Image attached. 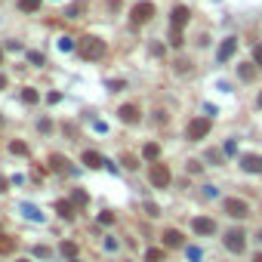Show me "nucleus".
<instances>
[{
  "mask_svg": "<svg viewBox=\"0 0 262 262\" xmlns=\"http://www.w3.org/2000/svg\"><path fill=\"white\" fill-rule=\"evenodd\" d=\"M188 6H176V10L170 13V44L173 46H182V28H185V25H188Z\"/></svg>",
  "mask_w": 262,
  "mask_h": 262,
  "instance_id": "f257e3e1",
  "label": "nucleus"
},
{
  "mask_svg": "<svg viewBox=\"0 0 262 262\" xmlns=\"http://www.w3.org/2000/svg\"><path fill=\"white\" fill-rule=\"evenodd\" d=\"M105 53H108V44L102 37H83L80 40V56L83 59H92V62H96V59H105Z\"/></svg>",
  "mask_w": 262,
  "mask_h": 262,
  "instance_id": "f03ea898",
  "label": "nucleus"
},
{
  "mask_svg": "<svg viewBox=\"0 0 262 262\" xmlns=\"http://www.w3.org/2000/svg\"><path fill=\"white\" fill-rule=\"evenodd\" d=\"M210 126H213L210 117H194V121H188V126H185V139H188V142H200L210 133Z\"/></svg>",
  "mask_w": 262,
  "mask_h": 262,
  "instance_id": "7ed1b4c3",
  "label": "nucleus"
},
{
  "mask_svg": "<svg viewBox=\"0 0 262 262\" xmlns=\"http://www.w3.org/2000/svg\"><path fill=\"white\" fill-rule=\"evenodd\" d=\"M148 179H151V185H154V188H167V185L173 182L170 167H167L164 160H154V164H151V170H148Z\"/></svg>",
  "mask_w": 262,
  "mask_h": 262,
  "instance_id": "20e7f679",
  "label": "nucleus"
},
{
  "mask_svg": "<svg viewBox=\"0 0 262 262\" xmlns=\"http://www.w3.org/2000/svg\"><path fill=\"white\" fill-rule=\"evenodd\" d=\"M222 207H225V213H228V216H234V219H247V216H250L247 200H241V198H225V200H222Z\"/></svg>",
  "mask_w": 262,
  "mask_h": 262,
  "instance_id": "39448f33",
  "label": "nucleus"
},
{
  "mask_svg": "<svg viewBox=\"0 0 262 262\" xmlns=\"http://www.w3.org/2000/svg\"><path fill=\"white\" fill-rule=\"evenodd\" d=\"M151 15H154V3L142 0V3H136V6H133L130 22H133V25H145V22H151Z\"/></svg>",
  "mask_w": 262,
  "mask_h": 262,
  "instance_id": "423d86ee",
  "label": "nucleus"
},
{
  "mask_svg": "<svg viewBox=\"0 0 262 262\" xmlns=\"http://www.w3.org/2000/svg\"><path fill=\"white\" fill-rule=\"evenodd\" d=\"M225 247L231 253H244V247H247V234H244L241 228H228L225 231Z\"/></svg>",
  "mask_w": 262,
  "mask_h": 262,
  "instance_id": "0eeeda50",
  "label": "nucleus"
},
{
  "mask_svg": "<svg viewBox=\"0 0 262 262\" xmlns=\"http://www.w3.org/2000/svg\"><path fill=\"white\" fill-rule=\"evenodd\" d=\"M117 117H121V121L123 123H139L142 121V111H139V105H133V102H126V105H121V108H117Z\"/></svg>",
  "mask_w": 262,
  "mask_h": 262,
  "instance_id": "6e6552de",
  "label": "nucleus"
},
{
  "mask_svg": "<svg viewBox=\"0 0 262 262\" xmlns=\"http://www.w3.org/2000/svg\"><path fill=\"white\" fill-rule=\"evenodd\" d=\"M234 53H238V37H225L216 49V62H228Z\"/></svg>",
  "mask_w": 262,
  "mask_h": 262,
  "instance_id": "1a4fd4ad",
  "label": "nucleus"
},
{
  "mask_svg": "<svg viewBox=\"0 0 262 262\" xmlns=\"http://www.w3.org/2000/svg\"><path fill=\"white\" fill-rule=\"evenodd\" d=\"M191 228H194V234H204V238H210V234L216 231V222H213V219H207V216H194V219H191Z\"/></svg>",
  "mask_w": 262,
  "mask_h": 262,
  "instance_id": "9d476101",
  "label": "nucleus"
},
{
  "mask_svg": "<svg viewBox=\"0 0 262 262\" xmlns=\"http://www.w3.org/2000/svg\"><path fill=\"white\" fill-rule=\"evenodd\" d=\"M241 167H244V173H262V157L259 154H244Z\"/></svg>",
  "mask_w": 262,
  "mask_h": 262,
  "instance_id": "9b49d317",
  "label": "nucleus"
},
{
  "mask_svg": "<svg viewBox=\"0 0 262 262\" xmlns=\"http://www.w3.org/2000/svg\"><path fill=\"white\" fill-rule=\"evenodd\" d=\"M142 157H145L148 164L160 160V145H157V142H148V145H142Z\"/></svg>",
  "mask_w": 262,
  "mask_h": 262,
  "instance_id": "f8f14e48",
  "label": "nucleus"
},
{
  "mask_svg": "<svg viewBox=\"0 0 262 262\" xmlns=\"http://www.w3.org/2000/svg\"><path fill=\"white\" fill-rule=\"evenodd\" d=\"M164 247H182V231L167 228V231H164Z\"/></svg>",
  "mask_w": 262,
  "mask_h": 262,
  "instance_id": "ddd939ff",
  "label": "nucleus"
},
{
  "mask_svg": "<svg viewBox=\"0 0 262 262\" xmlns=\"http://www.w3.org/2000/svg\"><path fill=\"white\" fill-rule=\"evenodd\" d=\"M83 164L90 167V170H99V167H105L102 154H96V151H83Z\"/></svg>",
  "mask_w": 262,
  "mask_h": 262,
  "instance_id": "4468645a",
  "label": "nucleus"
},
{
  "mask_svg": "<svg viewBox=\"0 0 262 262\" xmlns=\"http://www.w3.org/2000/svg\"><path fill=\"white\" fill-rule=\"evenodd\" d=\"M238 77H241V80H253V77H256V62L238 65Z\"/></svg>",
  "mask_w": 262,
  "mask_h": 262,
  "instance_id": "2eb2a0df",
  "label": "nucleus"
},
{
  "mask_svg": "<svg viewBox=\"0 0 262 262\" xmlns=\"http://www.w3.org/2000/svg\"><path fill=\"white\" fill-rule=\"evenodd\" d=\"M56 213L62 216V219H74V204H71V200H59V204H56Z\"/></svg>",
  "mask_w": 262,
  "mask_h": 262,
  "instance_id": "dca6fc26",
  "label": "nucleus"
},
{
  "mask_svg": "<svg viewBox=\"0 0 262 262\" xmlns=\"http://www.w3.org/2000/svg\"><path fill=\"white\" fill-rule=\"evenodd\" d=\"M71 204H74V207H87V204H90L87 191H83V188H74V191H71Z\"/></svg>",
  "mask_w": 262,
  "mask_h": 262,
  "instance_id": "f3484780",
  "label": "nucleus"
},
{
  "mask_svg": "<svg viewBox=\"0 0 262 262\" xmlns=\"http://www.w3.org/2000/svg\"><path fill=\"white\" fill-rule=\"evenodd\" d=\"M49 164H53L56 173H65V170H68V157H62V154H53V157H49Z\"/></svg>",
  "mask_w": 262,
  "mask_h": 262,
  "instance_id": "a211bd4d",
  "label": "nucleus"
},
{
  "mask_svg": "<svg viewBox=\"0 0 262 262\" xmlns=\"http://www.w3.org/2000/svg\"><path fill=\"white\" fill-rule=\"evenodd\" d=\"M19 10L22 13H37L40 10V0H19Z\"/></svg>",
  "mask_w": 262,
  "mask_h": 262,
  "instance_id": "6ab92c4d",
  "label": "nucleus"
},
{
  "mask_svg": "<svg viewBox=\"0 0 262 262\" xmlns=\"http://www.w3.org/2000/svg\"><path fill=\"white\" fill-rule=\"evenodd\" d=\"M37 99H40V92H37V90H31V87H28V90H22V102H25V105H34Z\"/></svg>",
  "mask_w": 262,
  "mask_h": 262,
  "instance_id": "aec40b11",
  "label": "nucleus"
},
{
  "mask_svg": "<svg viewBox=\"0 0 262 262\" xmlns=\"http://www.w3.org/2000/svg\"><path fill=\"white\" fill-rule=\"evenodd\" d=\"M145 262H164V250H160V247H151V250L145 253Z\"/></svg>",
  "mask_w": 262,
  "mask_h": 262,
  "instance_id": "412c9836",
  "label": "nucleus"
},
{
  "mask_svg": "<svg viewBox=\"0 0 262 262\" xmlns=\"http://www.w3.org/2000/svg\"><path fill=\"white\" fill-rule=\"evenodd\" d=\"M15 247V241L13 238H6V234H0V253H10Z\"/></svg>",
  "mask_w": 262,
  "mask_h": 262,
  "instance_id": "4be33fe9",
  "label": "nucleus"
},
{
  "mask_svg": "<svg viewBox=\"0 0 262 262\" xmlns=\"http://www.w3.org/2000/svg\"><path fill=\"white\" fill-rule=\"evenodd\" d=\"M22 213H25V216H28V219H34V222H37V219H40V213H37V207H31V204H22Z\"/></svg>",
  "mask_w": 262,
  "mask_h": 262,
  "instance_id": "5701e85b",
  "label": "nucleus"
},
{
  "mask_svg": "<svg viewBox=\"0 0 262 262\" xmlns=\"http://www.w3.org/2000/svg\"><path fill=\"white\" fill-rule=\"evenodd\" d=\"M10 151L13 154H28V145L25 142H10Z\"/></svg>",
  "mask_w": 262,
  "mask_h": 262,
  "instance_id": "b1692460",
  "label": "nucleus"
},
{
  "mask_svg": "<svg viewBox=\"0 0 262 262\" xmlns=\"http://www.w3.org/2000/svg\"><path fill=\"white\" fill-rule=\"evenodd\" d=\"M114 222V213L111 210H102V213H99V225H111Z\"/></svg>",
  "mask_w": 262,
  "mask_h": 262,
  "instance_id": "393cba45",
  "label": "nucleus"
},
{
  "mask_svg": "<svg viewBox=\"0 0 262 262\" xmlns=\"http://www.w3.org/2000/svg\"><path fill=\"white\" fill-rule=\"evenodd\" d=\"M253 62H256L259 68H262V44H256V46H253Z\"/></svg>",
  "mask_w": 262,
  "mask_h": 262,
  "instance_id": "a878e982",
  "label": "nucleus"
},
{
  "mask_svg": "<svg viewBox=\"0 0 262 262\" xmlns=\"http://www.w3.org/2000/svg\"><path fill=\"white\" fill-rule=\"evenodd\" d=\"M123 167H126V170H136V157H133V154H123Z\"/></svg>",
  "mask_w": 262,
  "mask_h": 262,
  "instance_id": "bb28decb",
  "label": "nucleus"
},
{
  "mask_svg": "<svg viewBox=\"0 0 262 262\" xmlns=\"http://www.w3.org/2000/svg\"><path fill=\"white\" fill-rule=\"evenodd\" d=\"M62 253H65V256H77V247H74V244H62Z\"/></svg>",
  "mask_w": 262,
  "mask_h": 262,
  "instance_id": "cd10ccee",
  "label": "nucleus"
},
{
  "mask_svg": "<svg viewBox=\"0 0 262 262\" xmlns=\"http://www.w3.org/2000/svg\"><path fill=\"white\" fill-rule=\"evenodd\" d=\"M59 49H62V53H68V49H74V44H71L68 37H62V40H59Z\"/></svg>",
  "mask_w": 262,
  "mask_h": 262,
  "instance_id": "c85d7f7f",
  "label": "nucleus"
},
{
  "mask_svg": "<svg viewBox=\"0 0 262 262\" xmlns=\"http://www.w3.org/2000/svg\"><path fill=\"white\" fill-rule=\"evenodd\" d=\"M80 10H83V3H74V6H68V15L74 19V15H80Z\"/></svg>",
  "mask_w": 262,
  "mask_h": 262,
  "instance_id": "c756f323",
  "label": "nucleus"
},
{
  "mask_svg": "<svg viewBox=\"0 0 262 262\" xmlns=\"http://www.w3.org/2000/svg\"><path fill=\"white\" fill-rule=\"evenodd\" d=\"M28 59H31L34 65H44V56H40V53H28Z\"/></svg>",
  "mask_w": 262,
  "mask_h": 262,
  "instance_id": "7c9ffc66",
  "label": "nucleus"
},
{
  "mask_svg": "<svg viewBox=\"0 0 262 262\" xmlns=\"http://www.w3.org/2000/svg\"><path fill=\"white\" fill-rule=\"evenodd\" d=\"M145 210H148V216H160V210H157V204H145Z\"/></svg>",
  "mask_w": 262,
  "mask_h": 262,
  "instance_id": "2f4dec72",
  "label": "nucleus"
},
{
  "mask_svg": "<svg viewBox=\"0 0 262 262\" xmlns=\"http://www.w3.org/2000/svg\"><path fill=\"white\" fill-rule=\"evenodd\" d=\"M188 170H191V173H200V170H204V167H200L198 160H188Z\"/></svg>",
  "mask_w": 262,
  "mask_h": 262,
  "instance_id": "473e14b6",
  "label": "nucleus"
},
{
  "mask_svg": "<svg viewBox=\"0 0 262 262\" xmlns=\"http://www.w3.org/2000/svg\"><path fill=\"white\" fill-rule=\"evenodd\" d=\"M188 259H200V250L198 247H188Z\"/></svg>",
  "mask_w": 262,
  "mask_h": 262,
  "instance_id": "72a5a7b5",
  "label": "nucleus"
},
{
  "mask_svg": "<svg viewBox=\"0 0 262 262\" xmlns=\"http://www.w3.org/2000/svg\"><path fill=\"white\" fill-rule=\"evenodd\" d=\"M0 90H6V77H3V74H0Z\"/></svg>",
  "mask_w": 262,
  "mask_h": 262,
  "instance_id": "f704fd0d",
  "label": "nucleus"
},
{
  "mask_svg": "<svg viewBox=\"0 0 262 262\" xmlns=\"http://www.w3.org/2000/svg\"><path fill=\"white\" fill-rule=\"evenodd\" d=\"M253 262H262V253H256V256H253Z\"/></svg>",
  "mask_w": 262,
  "mask_h": 262,
  "instance_id": "c9c22d12",
  "label": "nucleus"
},
{
  "mask_svg": "<svg viewBox=\"0 0 262 262\" xmlns=\"http://www.w3.org/2000/svg\"><path fill=\"white\" fill-rule=\"evenodd\" d=\"M256 102H259V108H262V92H259V99H256Z\"/></svg>",
  "mask_w": 262,
  "mask_h": 262,
  "instance_id": "e433bc0d",
  "label": "nucleus"
},
{
  "mask_svg": "<svg viewBox=\"0 0 262 262\" xmlns=\"http://www.w3.org/2000/svg\"><path fill=\"white\" fill-rule=\"evenodd\" d=\"M0 65H3V49H0Z\"/></svg>",
  "mask_w": 262,
  "mask_h": 262,
  "instance_id": "4c0bfd02",
  "label": "nucleus"
},
{
  "mask_svg": "<svg viewBox=\"0 0 262 262\" xmlns=\"http://www.w3.org/2000/svg\"><path fill=\"white\" fill-rule=\"evenodd\" d=\"M19 262H31V259H19Z\"/></svg>",
  "mask_w": 262,
  "mask_h": 262,
  "instance_id": "58836bf2",
  "label": "nucleus"
},
{
  "mask_svg": "<svg viewBox=\"0 0 262 262\" xmlns=\"http://www.w3.org/2000/svg\"><path fill=\"white\" fill-rule=\"evenodd\" d=\"M71 262H77V259H71Z\"/></svg>",
  "mask_w": 262,
  "mask_h": 262,
  "instance_id": "ea45409f",
  "label": "nucleus"
}]
</instances>
